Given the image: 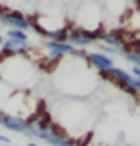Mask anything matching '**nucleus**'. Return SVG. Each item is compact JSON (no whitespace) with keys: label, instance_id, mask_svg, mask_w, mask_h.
<instances>
[{"label":"nucleus","instance_id":"f257e3e1","mask_svg":"<svg viewBox=\"0 0 140 146\" xmlns=\"http://www.w3.org/2000/svg\"><path fill=\"white\" fill-rule=\"evenodd\" d=\"M98 38H102V29H98V31H87V29L73 27V29H69L67 42L71 44L75 50H83L85 46H88V44L96 42Z\"/></svg>","mask_w":140,"mask_h":146},{"label":"nucleus","instance_id":"f03ea898","mask_svg":"<svg viewBox=\"0 0 140 146\" xmlns=\"http://www.w3.org/2000/svg\"><path fill=\"white\" fill-rule=\"evenodd\" d=\"M108 48L111 50H121V52H127L129 50V46H127V38L123 35V31L119 29H111V31H106L102 33V38H100Z\"/></svg>","mask_w":140,"mask_h":146},{"label":"nucleus","instance_id":"7ed1b4c3","mask_svg":"<svg viewBox=\"0 0 140 146\" xmlns=\"http://www.w3.org/2000/svg\"><path fill=\"white\" fill-rule=\"evenodd\" d=\"M0 23L10 25V29H19V31H27L29 29V19H27L19 10H8L6 15L0 19Z\"/></svg>","mask_w":140,"mask_h":146},{"label":"nucleus","instance_id":"20e7f679","mask_svg":"<svg viewBox=\"0 0 140 146\" xmlns=\"http://www.w3.org/2000/svg\"><path fill=\"white\" fill-rule=\"evenodd\" d=\"M31 50L29 42H19V40H12V38H6L2 42V58H14V56H23Z\"/></svg>","mask_w":140,"mask_h":146},{"label":"nucleus","instance_id":"39448f33","mask_svg":"<svg viewBox=\"0 0 140 146\" xmlns=\"http://www.w3.org/2000/svg\"><path fill=\"white\" fill-rule=\"evenodd\" d=\"M88 62L96 67V69H98V73L110 71L111 67H113V60H111L108 54H104V52H94V54H88Z\"/></svg>","mask_w":140,"mask_h":146},{"label":"nucleus","instance_id":"423d86ee","mask_svg":"<svg viewBox=\"0 0 140 146\" xmlns=\"http://www.w3.org/2000/svg\"><path fill=\"white\" fill-rule=\"evenodd\" d=\"M46 48L50 50V54H54V56H73L75 48L71 46L69 42H56V40H46Z\"/></svg>","mask_w":140,"mask_h":146},{"label":"nucleus","instance_id":"0eeeda50","mask_svg":"<svg viewBox=\"0 0 140 146\" xmlns=\"http://www.w3.org/2000/svg\"><path fill=\"white\" fill-rule=\"evenodd\" d=\"M2 125L10 129V131L15 133H27V125H25V119L19 115H4L2 117Z\"/></svg>","mask_w":140,"mask_h":146},{"label":"nucleus","instance_id":"6e6552de","mask_svg":"<svg viewBox=\"0 0 140 146\" xmlns=\"http://www.w3.org/2000/svg\"><path fill=\"white\" fill-rule=\"evenodd\" d=\"M8 38H12V40H19V42H27V33L25 31H19V29H10L6 33Z\"/></svg>","mask_w":140,"mask_h":146},{"label":"nucleus","instance_id":"1a4fd4ad","mask_svg":"<svg viewBox=\"0 0 140 146\" xmlns=\"http://www.w3.org/2000/svg\"><path fill=\"white\" fill-rule=\"evenodd\" d=\"M73 56H77V58H81V60H88V54H87L85 50H75Z\"/></svg>","mask_w":140,"mask_h":146},{"label":"nucleus","instance_id":"9d476101","mask_svg":"<svg viewBox=\"0 0 140 146\" xmlns=\"http://www.w3.org/2000/svg\"><path fill=\"white\" fill-rule=\"evenodd\" d=\"M8 10H10V8H6V6H0V19H2V17L6 15V12H8Z\"/></svg>","mask_w":140,"mask_h":146},{"label":"nucleus","instance_id":"9b49d317","mask_svg":"<svg viewBox=\"0 0 140 146\" xmlns=\"http://www.w3.org/2000/svg\"><path fill=\"white\" fill-rule=\"evenodd\" d=\"M0 142H4V144H10V139L4 137V135H0Z\"/></svg>","mask_w":140,"mask_h":146},{"label":"nucleus","instance_id":"f8f14e48","mask_svg":"<svg viewBox=\"0 0 140 146\" xmlns=\"http://www.w3.org/2000/svg\"><path fill=\"white\" fill-rule=\"evenodd\" d=\"M27 146H40V144H37V142H29Z\"/></svg>","mask_w":140,"mask_h":146},{"label":"nucleus","instance_id":"ddd939ff","mask_svg":"<svg viewBox=\"0 0 140 146\" xmlns=\"http://www.w3.org/2000/svg\"><path fill=\"white\" fill-rule=\"evenodd\" d=\"M2 42H4V36H2V35H0V44H2Z\"/></svg>","mask_w":140,"mask_h":146},{"label":"nucleus","instance_id":"4468645a","mask_svg":"<svg viewBox=\"0 0 140 146\" xmlns=\"http://www.w3.org/2000/svg\"><path fill=\"white\" fill-rule=\"evenodd\" d=\"M2 117H4V115H2V113H0V125H2Z\"/></svg>","mask_w":140,"mask_h":146},{"label":"nucleus","instance_id":"2eb2a0df","mask_svg":"<svg viewBox=\"0 0 140 146\" xmlns=\"http://www.w3.org/2000/svg\"><path fill=\"white\" fill-rule=\"evenodd\" d=\"M77 146H87V144H77Z\"/></svg>","mask_w":140,"mask_h":146}]
</instances>
